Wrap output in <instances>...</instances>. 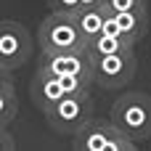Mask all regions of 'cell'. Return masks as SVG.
I'll return each instance as SVG.
<instances>
[{"label": "cell", "instance_id": "cell-3", "mask_svg": "<svg viewBox=\"0 0 151 151\" xmlns=\"http://www.w3.org/2000/svg\"><path fill=\"white\" fill-rule=\"evenodd\" d=\"M45 119L53 133L74 138V133L85 122L93 119V98L90 96H66L45 111Z\"/></svg>", "mask_w": 151, "mask_h": 151}, {"label": "cell", "instance_id": "cell-1", "mask_svg": "<svg viewBox=\"0 0 151 151\" xmlns=\"http://www.w3.org/2000/svg\"><path fill=\"white\" fill-rule=\"evenodd\" d=\"M119 135L127 141H149L151 138V96L143 90H127L122 93L114 106H111V119H109Z\"/></svg>", "mask_w": 151, "mask_h": 151}, {"label": "cell", "instance_id": "cell-4", "mask_svg": "<svg viewBox=\"0 0 151 151\" xmlns=\"http://www.w3.org/2000/svg\"><path fill=\"white\" fill-rule=\"evenodd\" d=\"M90 61H93V85L106 88V90L125 88L127 82H133V77L138 72V56H135V50L106 56V58H90Z\"/></svg>", "mask_w": 151, "mask_h": 151}, {"label": "cell", "instance_id": "cell-2", "mask_svg": "<svg viewBox=\"0 0 151 151\" xmlns=\"http://www.w3.org/2000/svg\"><path fill=\"white\" fill-rule=\"evenodd\" d=\"M37 42L42 53H74V50H85V42L72 21V16L66 13H48L45 21L40 24L37 32Z\"/></svg>", "mask_w": 151, "mask_h": 151}, {"label": "cell", "instance_id": "cell-11", "mask_svg": "<svg viewBox=\"0 0 151 151\" xmlns=\"http://www.w3.org/2000/svg\"><path fill=\"white\" fill-rule=\"evenodd\" d=\"M127 50H135L130 42H125V40H119V37H114V35H98V37H93L88 45H85V53L90 56V58H106V56H117V53H127Z\"/></svg>", "mask_w": 151, "mask_h": 151}, {"label": "cell", "instance_id": "cell-18", "mask_svg": "<svg viewBox=\"0 0 151 151\" xmlns=\"http://www.w3.org/2000/svg\"><path fill=\"white\" fill-rule=\"evenodd\" d=\"M101 0H80V8H98Z\"/></svg>", "mask_w": 151, "mask_h": 151}, {"label": "cell", "instance_id": "cell-5", "mask_svg": "<svg viewBox=\"0 0 151 151\" xmlns=\"http://www.w3.org/2000/svg\"><path fill=\"white\" fill-rule=\"evenodd\" d=\"M32 56V35L24 24L5 19L0 21V66L13 72L24 66Z\"/></svg>", "mask_w": 151, "mask_h": 151}, {"label": "cell", "instance_id": "cell-16", "mask_svg": "<svg viewBox=\"0 0 151 151\" xmlns=\"http://www.w3.org/2000/svg\"><path fill=\"white\" fill-rule=\"evenodd\" d=\"M13 88H16V82H13V72H8V69L0 66V93H11Z\"/></svg>", "mask_w": 151, "mask_h": 151}, {"label": "cell", "instance_id": "cell-8", "mask_svg": "<svg viewBox=\"0 0 151 151\" xmlns=\"http://www.w3.org/2000/svg\"><path fill=\"white\" fill-rule=\"evenodd\" d=\"M106 21L114 27V35L125 42H130L133 48L143 40V35L149 32V11H133V13H111L106 16Z\"/></svg>", "mask_w": 151, "mask_h": 151}, {"label": "cell", "instance_id": "cell-15", "mask_svg": "<svg viewBox=\"0 0 151 151\" xmlns=\"http://www.w3.org/2000/svg\"><path fill=\"white\" fill-rule=\"evenodd\" d=\"M104 151H138V149H135V143H133V141H127L125 135H117V138H114V141H111Z\"/></svg>", "mask_w": 151, "mask_h": 151}, {"label": "cell", "instance_id": "cell-14", "mask_svg": "<svg viewBox=\"0 0 151 151\" xmlns=\"http://www.w3.org/2000/svg\"><path fill=\"white\" fill-rule=\"evenodd\" d=\"M48 8H50V13H66V16H72L80 8V0H48Z\"/></svg>", "mask_w": 151, "mask_h": 151}, {"label": "cell", "instance_id": "cell-17", "mask_svg": "<svg viewBox=\"0 0 151 151\" xmlns=\"http://www.w3.org/2000/svg\"><path fill=\"white\" fill-rule=\"evenodd\" d=\"M0 151H16L13 135H11L8 130H0Z\"/></svg>", "mask_w": 151, "mask_h": 151}, {"label": "cell", "instance_id": "cell-13", "mask_svg": "<svg viewBox=\"0 0 151 151\" xmlns=\"http://www.w3.org/2000/svg\"><path fill=\"white\" fill-rule=\"evenodd\" d=\"M16 111H19L16 90H11V93H0V130H5V127L13 122Z\"/></svg>", "mask_w": 151, "mask_h": 151}, {"label": "cell", "instance_id": "cell-7", "mask_svg": "<svg viewBox=\"0 0 151 151\" xmlns=\"http://www.w3.org/2000/svg\"><path fill=\"white\" fill-rule=\"evenodd\" d=\"M117 127L109 119H90L85 122L77 133H74V151H104L114 138H117Z\"/></svg>", "mask_w": 151, "mask_h": 151}, {"label": "cell", "instance_id": "cell-6", "mask_svg": "<svg viewBox=\"0 0 151 151\" xmlns=\"http://www.w3.org/2000/svg\"><path fill=\"white\" fill-rule=\"evenodd\" d=\"M40 74L48 77H80V80H90L93 82V61L85 50H74V53H40V64H37Z\"/></svg>", "mask_w": 151, "mask_h": 151}, {"label": "cell", "instance_id": "cell-9", "mask_svg": "<svg viewBox=\"0 0 151 151\" xmlns=\"http://www.w3.org/2000/svg\"><path fill=\"white\" fill-rule=\"evenodd\" d=\"M29 93H32L35 106H37L42 114H45L50 106H56L61 98H66V93H64V88H61V80H58V77L40 74V72H35V80H32Z\"/></svg>", "mask_w": 151, "mask_h": 151}, {"label": "cell", "instance_id": "cell-12", "mask_svg": "<svg viewBox=\"0 0 151 151\" xmlns=\"http://www.w3.org/2000/svg\"><path fill=\"white\" fill-rule=\"evenodd\" d=\"M149 0H101V8L106 16L111 13H133V11H146Z\"/></svg>", "mask_w": 151, "mask_h": 151}, {"label": "cell", "instance_id": "cell-10", "mask_svg": "<svg viewBox=\"0 0 151 151\" xmlns=\"http://www.w3.org/2000/svg\"><path fill=\"white\" fill-rule=\"evenodd\" d=\"M72 21H74V27H77V32H80L82 42L88 45L93 37H98V35L104 32L106 13H104V8H101V5H98V8H77V11L72 13Z\"/></svg>", "mask_w": 151, "mask_h": 151}]
</instances>
